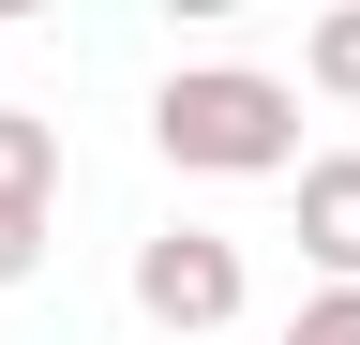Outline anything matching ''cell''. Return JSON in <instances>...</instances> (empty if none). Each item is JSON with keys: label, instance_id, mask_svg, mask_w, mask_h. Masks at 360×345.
I'll return each mask as SVG.
<instances>
[{"label": "cell", "instance_id": "6da1fadb", "mask_svg": "<svg viewBox=\"0 0 360 345\" xmlns=\"http://www.w3.org/2000/svg\"><path fill=\"white\" fill-rule=\"evenodd\" d=\"M150 150L180 181H300V91L255 60H180L150 91Z\"/></svg>", "mask_w": 360, "mask_h": 345}, {"label": "cell", "instance_id": "7a4b0ae2", "mask_svg": "<svg viewBox=\"0 0 360 345\" xmlns=\"http://www.w3.org/2000/svg\"><path fill=\"white\" fill-rule=\"evenodd\" d=\"M240 300H255V271H240L225 226H150V240H135V315H150V330L210 345V330H240Z\"/></svg>", "mask_w": 360, "mask_h": 345}, {"label": "cell", "instance_id": "3957f363", "mask_svg": "<svg viewBox=\"0 0 360 345\" xmlns=\"http://www.w3.org/2000/svg\"><path fill=\"white\" fill-rule=\"evenodd\" d=\"M300 255L315 285H360V150H300Z\"/></svg>", "mask_w": 360, "mask_h": 345}, {"label": "cell", "instance_id": "277c9868", "mask_svg": "<svg viewBox=\"0 0 360 345\" xmlns=\"http://www.w3.org/2000/svg\"><path fill=\"white\" fill-rule=\"evenodd\" d=\"M0 210L60 226V120H30V105H0Z\"/></svg>", "mask_w": 360, "mask_h": 345}, {"label": "cell", "instance_id": "5b68a950", "mask_svg": "<svg viewBox=\"0 0 360 345\" xmlns=\"http://www.w3.org/2000/svg\"><path fill=\"white\" fill-rule=\"evenodd\" d=\"M300 75L330 105H360V0H330V15H315V46H300Z\"/></svg>", "mask_w": 360, "mask_h": 345}, {"label": "cell", "instance_id": "8992f818", "mask_svg": "<svg viewBox=\"0 0 360 345\" xmlns=\"http://www.w3.org/2000/svg\"><path fill=\"white\" fill-rule=\"evenodd\" d=\"M285 345H360V285H315L300 315H285Z\"/></svg>", "mask_w": 360, "mask_h": 345}, {"label": "cell", "instance_id": "52a82bcc", "mask_svg": "<svg viewBox=\"0 0 360 345\" xmlns=\"http://www.w3.org/2000/svg\"><path fill=\"white\" fill-rule=\"evenodd\" d=\"M30 271H45V210H0V300H15Z\"/></svg>", "mask_w": 360, "mask_h": 345}]
</instances>
